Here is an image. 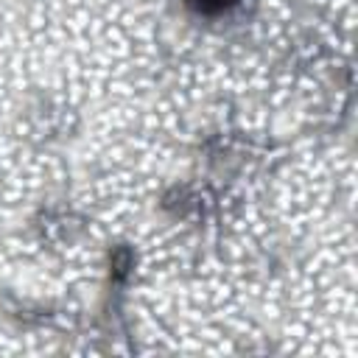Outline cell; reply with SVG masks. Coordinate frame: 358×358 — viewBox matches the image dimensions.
Listing matches in <instances>:
<instances>
[{"label":"cell","mask_w":358,"mask_h":358,"mask_svg":"<svg viewBox=\"0 0 358 358\" xmlns=\"http://www.w3.org/2000/svg\"><path fill=\"white\" fill-rule=\"evenodd\" d=\"M190 3H193V8L201 11V14H221V11L229 8L235 0H190Z\"/></svg>","instance_id":"1"}]
</instances>
